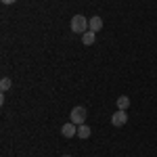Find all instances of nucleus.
<instances>
[{"instance_id":"1","label":"nucleus","mask_w":157,"mask_h":157,"mask_svg":"<svg viewBox=\"0 0 157 157\" xmlns=\"http://www.w3.org/2000/svg\"><path fill=\"white\" fill-rule=\"evenodd\" d=\"M71 32H75V34L88 32V19L84 15H73L71 17Z\"/></svg>"},{"instance_id":"2","label":"nucleus","mask_w":157,"mask_h":157,"mask_svg":"<svg viewBox=\"0 0 157 157\" xmlns=\"http://www.w3.org/2000/svg\"><path fill=\"white\" fill-rule=\"evenodd\" d=\"M69 121H73L75 126H82L86 121V109L84 107H73L69 113Z\"/></svg>"},{"instance_id":"3","label":"nucleus","mask_w":157,"mask_h":157,"mask_svg":"<svg viewBox=\"0 0 157 157\" xmlns=\"http://www.w3.org/2000/svg\"><path fill=\"white\" fill-rule=\"evenodd\" d=\"M111 124H113L115 128H121V126H126V124H128V113H126L124 109H117V111L111 115Z\"/></svg>"},{"instance_id":"4","label":"nucleus","mask_w":157,"mask_h":157,"mask_svg":"<svg viewBox=\"0 0 157 157\" xmlns=\"http://www.w3.org/2000/svg\"><path fill=\"white\" fill-rule=\"evenodd\" d=\"M61 134H63L65 138L78 136V126H75L73 121H67V124H63V128H61Z\"/></svg>"},{"instance_id":"5","label":"nucleus","mask_w":157,"mask_h":157,"mask_svg":"<svg viewBox=\"0 0 157 157\" xmlns=\"http://www.w3.org/2000/svg\"><path fill=\"white\" fill-rule=\"evenodd\" d=\"M88 29H90V32H94V34L101 32V29H103V19L97 17V15H94V17H90V19H88Z\"/></svg>"},{"instance_id":"6","label":"nucleus","mask_w":157,"mask_h":157,"mask_svg":"<svg viewBox=\"0 0 157 157\" xmlns=\"http://www.w3.org/2000/svg\"><path fill=\"white\" fill-rule=\"evenodd\" d=\"M94 38H97V34L88 29V32L82 34V44H84V46H92V44H94Z\"/></svg>"},{"instance_id":"7","label":"nucleus","mask_w":157,"mask_h":157,"mask_svg":"<svg viewBox=\"0 0 157 157\" xmlns=\"http://www.w3.org/2000/svg\"><path fill=\"white\" fill-rule=\"evenodd\" d=\"M92 134V130H90V126H86V124H82V126H78V136L80 138H88Z\"/></svg>"},{"instance_id":"8","label":"nucleus","mask_w":157,"mask_h":157,"mask_svg":"<svg viewBox=\"0 0 157 157\" xmlns=\"http://www.w3.org/2000/svg\"><path fill=\"white\" fill-rule=\"evenodd\" d=\"M128 107H130V97H120L117 98V109H124V111H126Z\"/></svg>"},{"instance_id":"9","label":"nucleus","mask_w":157,"mask_h":157,"mask_svg":"<svg viewBox=\"0 0 157 157\" xmlns=\"http://www.w3.org/2000/svg\"><path fill=\"white\" fill-rule=\"evenodd\" d=\"M11 86H13L11 78H6V75H4V78H2V80H0V88H2V92H6V90H9V88H11Z\"/></svg>"},{"instance_id":"10","label":"nucleus","mask_w":157,"mask_h":157,"mask_svg":"<svg viewBox=\"0 0 157 157\" xmlns=\"http://www.w3.org/2000/svg\"><path fill=\"white\" fill-rule=\"evenodd\" d=\"M0 2H2V4H15L17 0H0Z\"/></svg>"},{"instance_id":"11","label":"nucleus","mask_w":157,"mask_h":157,"mask_svg":"<svg viewBox=\"0 0 157 157\" xmlns=\"http://www.w3.org/2000/svg\"><path fill=\"white\" fill-rule=\"evenodd\" d=\"M63 157H71V155H63Z\"/></svg>"}]
</instances>
